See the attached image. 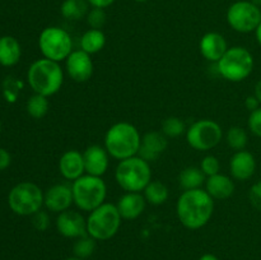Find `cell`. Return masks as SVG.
<instances>
[{"label": "cell", "instance_id": "83f0119b", "mask_svg": "<svg viewBox=\"0 0 261 260\" xmlns=\"http://www.w3.org/2000/svg\"><path fill=\"white\" fill-rule=\"evenodd\" d=\"M227 144L233 150H244L249 143V135L247 132L241 126L229 127L226 134Z\"/></svg>", "mask_w": 261, "mask_h": 260}, {"label": "cell", "instance_id": "7c38bea8", "mask_svg": "<svg viewBox=\"0 0 261 260\" xmlns=\"http://www.w3.org/2000/svg\"><path fill=\"white\" fill-rule=\"evenodd\" d=\"M56 229L61 236L66 239H79L82 236L88 235L87 232V219L79 212L64 211L56 217Z\"/></svg>", "mask_w": 261, "mask_h": 260}, {"label": "cell", "instance_id": "7a4b0ae2", "mask_svg": "<svg viewBox=\"0 0 261 260\" xmlns=\"http://www.w3.org/2000/svg\"><path fill=\"white\" fill-rule=\"evenodd\" d=\"M142 144V137L137 126L127 121L112 125L105 135V148L110 157L117 161L138 155Z\"/></svg>", "mask_w": 261, "mask_h": 260}, {"label": "cell", "instance_id": "bcb514c9", "mask_svg": "<svg viewBox=\"0 0 261 260\" xmlns=\"http://www.w3.org/2000/svg\"><path fill=\"white\" fill-rule=\"evenodd\" d=\"M0 130H2V122H0Z\"/></svg>", "mask_w": 261, "mask_h": 260}, {"label": "cell", "instance_id": "ac0fdd59", "mask_svg": "<svg viewBox=\"0 0 261 260\" xmlns=\"http://www.w3.org/2000/svg\"><path fill=\"white\" fill-rule=\"evenodd\" d=\"M228 48V43L224 36L218 32L205 33L199 42L200 54L211 63H218Z\"/></svg>", "mask_w": 261, "mask_h": 260}, {"label": "cell", "instance_id": "ab89813d", "mask_svg": "<svg viewBox=\"0 0 261 260\" xmlns=\"http://www.w3.org/2000/svg\"><path fill=\"white\" fill-rule=\"evenodd\" d=\"M254 96L256 97L257 99H259L260 105H261V79L256 82V84H255V88H254Z\"/></svg>", "mask_w": 261, "mask_h": 260}, {"label": "cell", "instance_id": "e575fe53", "mask_svg": "<svg viewBox=\"0 0 261 260\" xmlns=\"http://www.w3.org/2000/svg\"><path fill=\"white\" fill-rule=\"evenodd\" d=\"M249 200L255 209L261 212V181H257L250 188Z\"/></svg>", "mask_w": 261, "mask_h": 260}, {"label": "cell", "instance_id": "b9f144b4", "mask_svg": "<svg viewBox=\"0 0 261 260\" xmlns=\"http://www.w3.org/2000/svg\"><path fill=\"white\" fill-rule=\"evenodd\" d=\"M255 37H256V41L257 43L261 46V23L259 25H257V28L255 30Z\"/></svg>", "mask_w": 261, "mask_h": 260}, {"label": "cell", "instance_id": "2e32d148", "mask_svg": "<svg viewBox=\"0 0 261 260\" xmlns=\"http://www.w3.org/2000/svg\"><path fill=\"white\" fill-rule=\"evenodd\" d=\"M167 137L162 132L150 130L142 137V144L138 155L149 163L154 162L167 149Z\"/></svg>", "mask_w": 261, "mask_h": 260}, {"label": "cell", "instance_id": "6da1fadb", "mask_svg": "<svg viewBox=\"0 0 261 260\" xmlns=\"http://www.w3.org/2000/svg\"><path fill=\"white\" fill-rule=\"evenodd\" d=\"M176 213L178 221L188 229L203 228L214 213V199L205 189L185 190L177 199Z\"/></svg>", "mask_w": 261, "mask_h": 260}, {"label": "cell", "instance_id": "8992f818", "mask_svg": "<svg viewBox=\"0 0 261 260\" xmlns=\"http://www.w3.org/2000/svg\"><path fill=\"white\" fill-rule=\"evenodd\" d=\"M73 200L76 208L83 212L94 211L106 203L107 186L103 178L86 173L71 184Z\"/></svg>", "mask_w": 261, "mask_h": 260}, {"label": "cell", "instance_id": "3957f363", "mask_svg": "<svg viewBox=\"0 0 261 260\" xmlns=\"http://www.w3.org/2000/svg\"><path fill=\"white\" fill-rule=\"evenodd\" d=\"M27 81L35 93L51 97L63 87L64 70L58 61L46 58L38 59L28 69Z\"/></svg>", "mask_w": 261, "mask_h": 260}, {"label": "cell", "instance_id": "4316f807", "mask_svg": "<svg viewBox=\"0 0 261 260\" xmlns=\"http://www.w3.org/2000/svg\"><path fill=\"white\" fill-rule=\"evenodd\" d=\"M48 97L42 96V94L35 93L33 96H31L28 98L27 105H25V109H27L28 115L33 119H42L46 116V114L48 112Z\"/></svg>", "mask_w": 261, "mask_h": 260}, {"label": "cell", "instance_id": "8d00e7d4", "mask_svg": "<svg viewBox=\"0 0 261 260\" xmlns=\"http://www.w3.org/2000/svg\"><path fill=\"white\" fill-rule=\"evenodd\" d=\"M10 161H12V157H10L9 152L7 149H4V148H0V171L9 167Z\"/></svg>", "mask_w": 261, "mask_h": 260}, {"label": "cell", "instance_id": "5b68a950", "mask_svg": "<svg viewBox=\"0 0 261 260\" xmlns=\"http://www.w3.org/2000/svg\"><path fill=\"white\" fill-rule=\"evenodd\" d=\"M217 71L228 82L239 83L245 81L254 71L255 60L252 54L244 46H233L227 50L218 63Z\"/></svg>", "mask_w": 261, "mask_h": 260}, {"label": "cell", "instance_id": "f35d334b", "mask_svg": "<svg viewBox=\"0 0 261 260\" xmlns=\"http://www.w3.org/2000/svg\"><path fill=\"white\" fill-rule=\"evenodd\" d=\"M88 4L92 8H101V9H106V8L111 7L115 3V0H87Z\"/></svg>", "mask_w": 261, "mask_h": 260}, {"label": "cell", "instance_id": "7bdbcfd3", "mask_svg": "<svg viewBox=\"0 0 261 260\" xmlns=\"http://www.w3.org/2000/svg\"><path fill=\"white\" fill-rule=\"evenodd\" d=\"M250 2H252L255 5H257V7H261V0H250Z\"/></svg>", "mask_w": 261, "mask_h": 260}, {"label": "cell", "instance_id": "30bf717a", "mask_svg": "<svg viewBox=\"0 0 261 260\" xmlns=\"http://www.w3.org/2000/svg\"><path fill=\"white\" fill-rule=\"evenodd\" d=\"M223 130L221 125L211 119L198 120L186 130L188 144L195 150H211L221 143Z\"/></svg>", "mask_w": 261, "mask_h": 260}, {"label": "cell", "instance_id": "603a6c76", "mask_svg": "<svg viewBox=\"0 0 261 260\" xmlns=\"http://www.w3.org/2000/svg\"><path fill=\"white\" fill-rule=\"evenodd\" d=\"M105 45H106V36L102 32V30L89 28L81 37V50L89 55L99 53L105 47Z\"/></svg>", "mask_w": 261, "mask_h": 260}, {"label": "cell", "instance_id": "f6af8a7d", "mask_svg": "<svg viewBox=\"0 0 261 260\" xmlns=\"http://www.w3.org/2000/svg\"><path fill=\"white\" fill-rule=\"evenodd\" d=\"M134 2H137V3H145V2H148V0H134Z\"/></svg>", "mask_w": 261, "mask_h": 260}, {"label": "cell", "instance_id": "ee69618b", "mask_svg": "<svg viewBox=\"0 0 261 260\" xmlns=\"http://www.w3.org/2000/svg\"><path fill=\"white\" fill-rule=\"evenodd\" d=\"M65 260H83V259H81V257L73 256V257H68V259H65Z\"/></svg>", "mask_w": 261, "mask_h": 260}, {"label": "cell", "instance_id": "7402d4cb", "mask_svg": "<svg viewBox=\"0 0 261 260\" xmlns=\"http://www.w3.org/2000/svg\"><path fill=\"white\" fill-rule=\"evenodd\" d=\"M22 48L17 38L13 36L0 37V64L3 66H13L20 60Z\"/></svg>", "mask_w": 261, "mask_h": 260}, {"label": "cell", "instance_id": "74e56055", "mask_svg": "<svg viewBox=\"0 0 261 260\" xmlns=\"http://www.w3.org/2000/svg\"><path fill=\"white\" fill-rule=\"evenodd\" d=\"M245 107H246L250 112H252L255 111V110L259 109V107H261V105L259 99H257L254 94H251V96H247L246 99H245Z\"/></svg>", "mask_w": 261, "mask_h": 260}, {"label": "cell", "instance_id": "cb8c5ba5", "mask_svg": "<svg viewBox=\"0 0 261 260\" xmlns=\"http://www.w3.org/2000/svg\"><path fill=\"white\" fill-rule=\"evenodd\" d=\"M205 181L206 176L204 175L200 167H186L178 175V184L184 191L201 189V186L205 185Z\"/></svg>", "mask_w": 261, "mask_h": 260}, {"label": "cell", "instance_id": "5bb4252c", "mask_svg": "<svg viewBox=\"0 0 261 260\" xmlns=\"http://www.w3.org/2000/svg\"><path fill=\"white\" fill-rule=\"evenodd\" d=\"M73 203V190L71 186L66 184L53 185L43 194V205L47 211L54 213L59 214L64 211H68Z\"/></svg>", "mask_w": 261, "mask_h": 260}, {"label": "cell", "instance_id": "484cf974", "mask_svg": "<svg viewBox=\"0 0 261 260\" xmlns=\"http://www.w3.org/2000/svg\"><path fill=\"white\" fill-rule=\"evenodd\" d=\"M143 195H144L147 203L152 204V205H162L167 201L170 193L165 184L158 180H152L143 190Z\"/></svg>", "mask_w": 261, "mask_h": 260}, {"label": "cell", "instance_id": "d590c367", "mask_svg": "<svg viewBox=\"0 0 261 260\" xmlns=\"http://www.w3.org/2000/svg\"><path fill=\"white\" fill-rule=\"evenodd\" d=\"M8 83H9V86L5 87V91H4L5 97L8 98V101L14 102L15 99H17L18 92H19L22 84L17 81H8Z\"/></svg>", "mask_w": 261, "mask_h": 260}, {"label": "cell", "instance_id": "60d3db41", "mask_svg": "<svg viewBox=\"0 0 261 260\" xmlns=\"http://www.w3.org/2000/svg\"><path fill=\"white\" fill-rule=\"evenodd\" d=\"M199 260H219V259L214 254H211V252H206V254L201 255V256L199 257Z\"/></svg>", "mask_w": 261, "mask_h": 260}, {"label": "cell", "instance_id": "4dcf8cb0", "mask_svg": "<svg viewBox=\"0 0 261 260\" xmlns=\"http://www.w3.org/2000/svg\"><path fill=\"white\" fill-rule=\"evenodd\" d=\"M86 18L89 27L93 28V30H101L106 24L107 15L105 9H101V8H92V9H89Z\"/></svg>", "mask_w": 261, "mask_h": 260}, {"label": "cell", "instance_id": "f546056e", "mask_svg": "<svg viewBox=\"0 0 261 260\" xmlns=\"http://www.w3.org/2000/svg\"><path fill=\"white\" fill-rule=\"evenodd\" d=\"M186 125L180 117L177 116H170L167 119L163 120L162 122V130L161 132L166 135L167 138H178L186 133Z\"/></svg>", "mask_w": 261, "mask_h": 260}, {"label": "cell", "instance_id": "836d02e7", "mask_svg": "<svg viewBox=\"0 0 261 260\" xmlns=\"http://www.w3.org/2000/svg\"><path fill=\"white\" fill-rule=\"evenodd\" d=\"M249 129L255 137L261 138V107L255 111L250 112L249 120H247Z\"/></svg>", "mask_w": 261, "mask_h": 260}, {"label": "cell", "instance_id": "ba28073f", "mask_svg": "<svg viewBox=\"0 0 261 260\" xmlns=\"http://www.w3.org/2000/svg\"><path fill=\"white\" fill-rule=\"evenodd\" d=\"M43 191L35 183L24 181L15 185L8 195L9 208L18 216H33L43 205Z\"/></svg>", "mask_w": 261, "mask_h": 260}, {"label": "cell", "instance_id": "277c9868", "mask_svg": "<svg viewBox=\"0 0 261 260\" xmlns=\"http://www.w3.org/2000/svg\"><path fill=\"white\" fill-rule=\"evenodd\" d=\"M115 180L126 193H142L152 181L150 163L139 155L120 161L115 170Z\"/></svg>", "mask_w": 261, "mask_h": 260}, {"label": "cell", "instance_id": "ffe728a7", "mask_svg": "<svg viewBox=\"0 0 261 260\" xmlns=\"http://www.w3.org/2000/svg\"><path fill=\"white\" fill-rule=\"evenodd\" d=\"M147 200L142 193H126L117 200V209L122 219L133 221L139 218L144 212Z\"/></svg>", "mask_w": 261, "mask_h": 260}, {"label": "cell", "instance_id": "d6a6232c", "mask_svg": "<svg viewBox=\"0 0 261 260\" xmlns=\"http://www.w3.org/2000/svg\"><path fill=\"white\" fill-rule=\"evenodd\" d=\"M32 224L37 231H46L50 227V216L47 212L38 211L32 216Z\"/></svg>", "mask_w": 261, "mask_h": 260}, {"label": "cell", "instance_id": "e0dca14e", "mask_svg": "<svg viewBox=\"0 0 261 260\" xmlns=\"http://www.w3.org/2000/svg\"><path fill=\"white\" fill-rule=\"evenodd\" d=\"M86 173L92 176H102L107 172L110 166V154L106 148L101 145H89L83 152Z\"/></svg>", "mask_w": 261, "mask_h": 260}, {"label": "cell", "instance_id": "8fae6325", "mask_svg": "<svg viewBox=\"0 0 261 260\" xmlns=\"http://www.w3.org/2000/svg\"><path fill=\"white\" fill-rule=\"evenodd\" d=\"M226 17L228 25L236 32H255L261 23V9L250 0H239L229 5Z\"/></svg>", "mask_w": 261, "mask_h": 260}, {"label": "cell", "instance_id": "44dd1931", "mask_svg": "<svg viewBox=\"0 0 261 260\" xmlns=\"http://www.w3.org/2000/svg\"><path fill=\"white\" fill-rule=\"evenodd\" d=\"M234 181L229 176L223 173H217V175L209 176L205 181V190L209 195L217 200H224L233 195L234 193Z\"/></svg>", "mask_w": 261, "mask_h": 260}, {"label": "cell", "instance_id": "d4e9b609", "mask_svg": "<svg viewBox=\"0 0 261 260\" xmlns=\"http://www.w3.org/2000/svg\"><path fill=\"white\" fill-rule=\"evenodd\" d=\"M89 4L87 0H64L60 7V13L68 20H81L87 17Z\"/></svg>", "mask_w": 261, "mask_h": 260}, {"label": "cell", "instance_id": "52a82bcc", "mask_svg": "<svg viewBox=\"0 0 261 260\" xmlns=\"http://www.w3.org/2000/svg\"><path fill=\"white\" fill-rule=\"evenodd\" d=\"M121 216L116 204L103 203L87 218V232L96 241H107L116 236L121 227Z\"/></svg>", "mask_w": 261, "mask_h": 260}, {"label": "cell", "instance_id": "f1b7e54d", "mask_svg": "<svg viewBox=\"0 0 261 260\" xmlns=\"http://www.w3.org/2000/svg\"><path fill=\"white\" fill-rule=\"evenodd\" d=\"M94 250H96V240L89 236V235L76 239L73 245L74 256L81 257L83 260L91 257L93 255Z\"/></svg>", "mask_w": 261, "mask_h": 260}, {"label": "cell", "instance_id": "9c48e42d", "mask_svg": "<svg viewBox=\"0 0 261 260\" xmlns=\"http://www.w3.org/2000/svg\"><path fill=\"white\" fill-rule=\"evenodd\" d=\"M38 47L43 58L53 61H65L73 53V40L64 28L46 27L38 37Z\"/></svg>", "mask_w": 261, "mask_h": 260}, {"label": "cell", "instance_id": "d6986e66", "mask_svg": "<svg viewBox=\"0 0 261 260\" xmlns=\"http://www.w3.org/2000/svg\"><path fill=\"white\" fill-rule=\"evenodd\" d=\"M59 171L65 180L71 183L86 175L83 153L76 149H69L64 152L59 160Z\"/></svg>", "mask_w": 261, "mask_h": 260}, {"label": "cell", "instance_id": "9a60e30c", "mask_svg": "<svg viewBox=\"0 0 261 260\" xmlns=\"http://www.w3.org/2000/svg\"><path fill=\"white\" fill-rule=\"evenodd\" d=\"M256 160L249 150H237L229 160V172L233 180L246 181L255 175Z\"/></svg>", "mask_w": 261, "mask_h": 260}, {"label": "cell", "instance_id": "4fadbf2b", "mask_svg": "<svg viewBox=\"0 0 261 260\" xmlns=\"http://www.w3.org/2000/svg\"><path fill=\"white\" fill-rule=\"evenodd\" d=\"M66 74L76 83H84L93 75V61L91 55L83 50H73L65 60Z\"/></svg>", "mask_w": 261, "mask_h": 260}, {"label": "cell", "instance_id": "1f68e13d", "mask_svg": "<svg viewBox=\"0 0 261 260\" xmlns=\"http://www.w3.org/2000/svg\"><path fill=\"white\" fill-rule=\"evenodd\" d=\"M200 170L206 177L217 175L221 171V162L216 155H205L200 163Z\"/></svg>", "mask_w": 261, "mask_h": 260}]
</instances>
